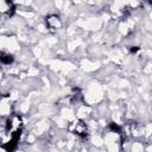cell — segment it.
Listing matches in <instances>:
<instances>
[{
  "mask_svg": "<svg viewBox=\"0 0 152 152\" xmlns=\"http://www.w3.org/2000/svg\"><path fill=\"white\" fill-rule=\"evenodd\" d=\"M69 131L80 137H84L87 134V125L82 120H75L69 125Z\"/></svg>",
  "mask_w": 152,
  "mask_h": 152,
  "instance_id": "6da1fadb",
  "label": "cell"
},
{
  "mask_svg": "<svg viewBox=\"0 0 152 152\" xmlns=\"http://www.w3.org/2000/svg\"><path fill=\"white\" fill-rule=\"evenodd\" d=\"M46 26L50 30H58L62 26V23L57 15H49L46 18Z\"/></svg>",
  "mask_w": 152,
  "mask_h": 152,
  "instance_id": "7a4b0ae2",
  "label": "cell"
},
{
  "mask_svg": "<svg viewBox=\"0 0 152 152\" xmlns=\"http://www.w3.org/2000/svg\"><path fill=\"white\" fill-rule=\"evenodd\" d=\"M1 11L7 13L8 15H11L14 11V5L12 2H8V1H2L1 2Z\"/></svg>",
  "mask_w": 152,
  "mask_h": 152,
  "instance_id": "3957f363",
  "label": "cell"
},
{
  "mask_svg": "<svg viewBox=\"0 0 152 152\" xmlns=\"http://www.w3.org/2000/svg\"><path fill=\"white\" fill-rule=\"evenodd\" d=\"M1 62L4 64H10L13 62V57L10 53H1Z\"/></svg>",
  "mask_w": 152,
  "mask_h": 152,
  "instance_id": "277c9868",
  "label": "cell"
}]
</instances>
